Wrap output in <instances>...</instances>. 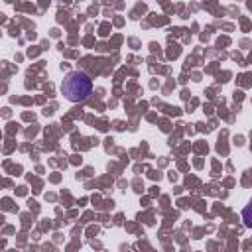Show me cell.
I'll return each mask as SVG.
<instances>
[{"label":"cell","instance_id":"cell-2","mask_svg":"<svg viewBox=\"0 0 252 252\" xmlns=\"http://www.w3.org/2000/svg\"><path fill=\"white\" fill-rule=\"evenodd\" d=\"M242 220H244V226L252 228V199H250L248 205L242 209Z\"/></svg>","mask_w":252,"mask_h":252},{"label":"cell","instance_id":"cell-1","mask_svg":"<svg viewBox=\"0 0 252 252\" xmlns=\"http://www.w3.org/2000/svg\"><path fill=\"white\" fill-rule=\"evenodd\" d=\"M91 89H93V83H91L89 75L83 73V71H71V73H67L65 79H63V83H61V93L71 102H83V100H87L89 94H91Z\"/></svg>","mask_w":252,"mask_h":252}]
</instances>
